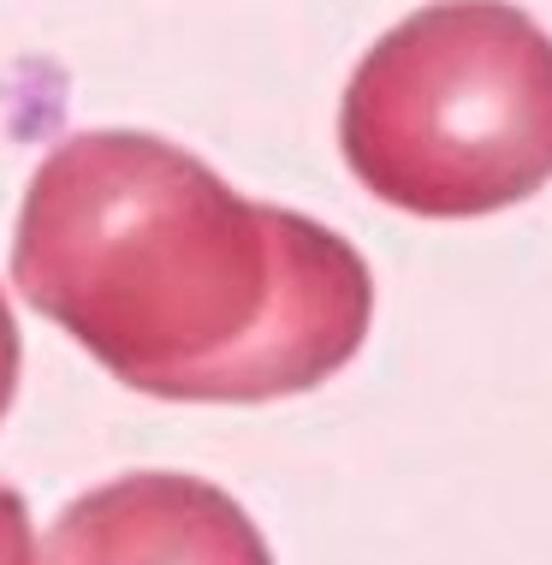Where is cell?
<instances>
[{"mask_svg":"<svg viewBox=\"0 0 552 565\" xmlns=\"http://www.w3.org/2000/svg\"><path fill=\"white\" fill-rule=\"evenodd\" d=\"M12 280L113 381L191 405L310 393L375 322L357 244L250 203L149 131H78L48 149L19 209Z\"/></svg>","mask_w":552,"mask_h":565,"instance_id":"1","label":"cell"},{"mask_svg":"<svg viewBox=\"0 0 552 565\" xmlns=\"http://www.w3.org/2000/svg\"><path fill=\"white\" fill-rule=\"evenodd\" d=\"M339 149L380 203L469 221L552 179V36L505 0H434L392 24L339 102Z\"/></svg>","mask_w":552,"mask_h":565,"instance_id":"2","label":"cell"},{"mask_svg":"<svg viewBox=\"0 0 552 565\" xmlns=\"http://www.w3.org/2000/svg\"><path fill=\"white\" fill-rule=\"evenodd\" d=\"M36 565H273L226 488L184 470H131L54 518Z\"/></svg>","mask_w":552,"mask_h":565,"instance_id":"3","label":"cell"},{"mask_svg":"<svg viewBox=\"0 0 552 565\" xmlns=\"http://www.w3.org/2000/svg\"><path fill=\"white\" fill-rule=\"evenodd\" d=\"M0 565H36V542H30V507L19 488L0 482Z\"/></svg>","mask_w":552,"mask_h":565,"instance_id":"4","label":"cell"},{"mask_svg":"<svg viewBox=\"0 0 552 565\" xmlns=\"http://www.w3.org/2000/svg\"><path fill=\"white\" fill-rule=\"evenodd\" d=\"M19 363H24L19 322H12V303H7V292H0V417H7L12 393H19Z\"/></svg>","mask_w":552,"mask_h":565,"instance_id":"5","label":"cell"}]
</instances>
